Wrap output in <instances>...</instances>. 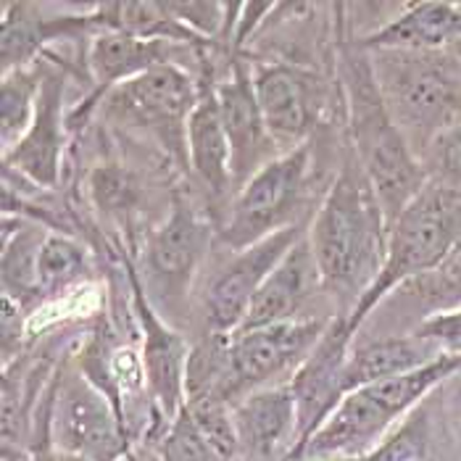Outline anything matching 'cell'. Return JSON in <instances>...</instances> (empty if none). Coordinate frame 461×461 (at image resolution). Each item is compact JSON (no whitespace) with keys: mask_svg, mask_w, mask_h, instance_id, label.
I'll use <instances>...</instances> for the list:
<instances>
[{"mask_svg":"<svg viewBox=\"0 0 461 461\" xmlns=\"http://www.w3.org/2000/svg\"><path fill=\"white\" fill-rule=\"evenodd\" d=\"M388 235V216L372 182L354 158L340 169L309 224L306 238L320 267L321 285L340 298H356L358 303L383 272Z\"/></svg>","mask_w":461,"mask_h":461,"instance_id":"obj_1","label":"cell"},{"mask_svg":"<svg viewBox=\"0 0 461 461\" xmlns=\"http://www.w3.org/2000/svg\"><path fill=\"white\" fill-rule=\"evenodd\" d=\"M369 67L395 127L422 158L461 124V67L443 50H369Z\"/></svg>","mask_w":461,"mask_h":461,"instance_id":"obj_2","label":"cell"},{"mask_svg":"<svg viewBox=\"0 0 461 461\" xmlns=\"http://www.w3.org/2000/svg\"><path fill=\"white\" fill-rule=\"evenodd\" d=\"M343 79L351 108L354 158L372 182L388 224H393L429 177L422 158L411 150V145L395 127L372 77L369 59L358 56L356 45L354 53H343Z\"/></svg>","mask_w":461,"mask_h":461,"instance_id":"obj_3","label":"cell"},{"mask_svg":"<svg viewBox=\"0 0 461 461\" xmlns=\"http://www.w3.org/2000/svg\"><path fill=\"white\" fill-rule=\"evenodd\" d=\"M461 369V354H443L422 369L346 393L309 443L287 461H358L422 395Z\"/></svg>","mask_w":461,"mask_h":461,"instance_id":"obj_4","label":"cell"},{"mask_svg":"<svg viewBox=\"0 0 461 461\" xmlns=\"http://www.w3.org/2000/svg\"><path fill=\"white\" fill-rule=\"evenodd\" d=\"M459 243L461 187L429 179L417 193V198L391 224L383 272L377 275L375 285L361 295L351 314H346L351 332L356 335L361 321L369 317L372 309L383 303V298L391 290L438 269L443 258Z\"/></svg>","mask_w":461,"mask_h":461,"instance_id":"obj_5","label":"cell"},{"mask_svg":"<svg viewBox=\"0 0 461 461\" xmlns=\"http://www.w3.org/2000/svg\"><path fill=\"white\" fill-rule=\"evenodd\" d=\"M327 327V320H290L243 335H221L216 375L206 398L232 409L250 393L269 388L272 377L303 364Z\"/></svg>","mask_w":461,"mask_h":461,"instance_id":"obj_6","label":"cell"},{"mask_svg":"<svg viewBox=\"0 0 461 461\" xmlns=\"http://www.w3.org/2000/svg\"><path fill=\"white\" fill-rule=\"evenodd\" d=\"M312 172V142H303L264 164L238 193L221 238L230 249L243 250L267 235L295 224Z\"/></svg>","mask_w":461,"mask_h":461,"instance_id":"obj_7","label":"cell"},{"mask_svg":"<svg viewBox=\"0 0 461 461\" xmlns=\"http://www.w3.org/2000/svg\"><path fill=\"white\" fill-rule=\"evenodd\" d=\"M50 435L64 456L119 461L127 454V427L111 398L85 372H61L56 377Z\"/></svg>","mask_w":461,"mask_h":461,"instance_id":"obj_8","label":"cell"},{"mask_svg":"<svg viewBox=\"0 0 461 461\" xmlns=\"http://www.w3.org/2000/svg\"><path fill=\"white\" fill-rule=\"evenodd\" d=\"M201 101V90L185 71L158 64L113 90V106L148 132L158 135L172 150L187 153V122Z\"/></svg>","mask_w":461,"mask_h":461,"instance_id":"obj_9","label":"cell"},{"mask_svg":"<svg viewBox=\"0 0 461 461\" xmlns=\"http://www.w3.org/2000/svg\"><path fill=\"white\" fill-rule=\"evenodd\" d=\"M351 343H354V332L348 327V317L343 314L330 321L314 351L293 372V380L287 385L293 391L298 409V443L290 451V456L309 443V438L324 425L332 409L343 401Z\"/></svg>","mask_w":461,"mask_h":461,"instance_id":"obj_10","label":"cell"},{"mask_svg":"<svg viewBox=\"0 0 461 461\" xmlns=\"http://www.w3.org/2000/svg\"><path fill=\"white\" fill-rule=\"evenodd\" d=\"M306 224L295 221L283 227L264 240L253 243L249 249L238 250V256L219 272L206 295V317L216 335H235L249 314L250 301L258 293L264 280L272 275V269L285 258V253L293 249L303 235Z\"/></svg>","mask_w":461,"mask_h":461,"instance_id":"obj_11","label":"cell"},{"mask_svg":"<svg viewBox=\"0 0 461 461\" xmlns=\"http://www.w3.org/2000/svg\"><path fill=\"white\" fill-rule=\"evenodd\" d=\"M267 132L283 153L309 142L321 106L320 79L295 64H267L253 74Z\"/></svg>","mask_w":461,"mask_h":461,"instance_id":"obj_12","label":"cell"},{"mask_svg":"<svg viewBox=\"0 0 461 461\" xmlns=\"http://www.w3.org/2000/svg\"><path fill=\"white\" fill-rule=\"evenodd\" d=\"M130 280L135 290V312L142 327V375L145 388L150 393L158 414L172 425L187 403V364L190 354L185 340L172 332L161 317L150 309L148 298L142 295L140 280L130 269Z\"/></svg>","mask_w":461,"mask_h":461,"instance_id":"obj_13","label":"cell"},{"mask_svg":"<svg viewBox=\"0 0 461 461\" xmlns=\"http://www.w3.org/2000/svg\"><path fill=\"white\" fill-rule=\"evenodd\" d=\"M212 230L195 216V212L175 201L169 219L153 232L145 249V272L150 285L164 293L167 301H177L187 293L203 253L209 249Z\"/></svg>","mask_w":461,"mask_h":461,"instance_id":"obj_14","label":"cell"},{"mask_svg":"<svg viewBox=\"0 0 461 461\" xmlns=\"http://www.w3.org/2000/svg\"><path fill=\"white\" fill-rule=\"evenodd\" d=\"M216 101H219L224 132L230 140L232 185H238V193H240L249 185V179L264 164L272 161L267 156H269V148H275V142L267 132V124L258 108L253 77L240 64H235L232 74L216 87Z\"/></svg>","mask_w":461,"mask_h":461,"instance_id":"obj_15","label":"cell"},{"mask_svg":"<svg viewBox=\"0 0 461 461\" xmlns=\"http://www.w3.org/2000/svg\"><path fill=\"white\" fill-rule=\"evenodd\" d=\"M306 235L285 253L283 261L272 269V275L258 287V293L250 301L249 314L235 335L272 327L280 321L298 320L295 314L303 309V303L312 301V295L320 287H324L317 258L312 253Z\"/></svg>","mask_w":461,"mask_h":461,"instance_id":"obj_16","label":"cell"},{"mask_svg":"<svg viewBox=\"0 0 461 461\" xmlns=\"http://www.w3.org/2000/svg\"><path fill=\"white\" fill-rule=\"evenodd\" d=\"M64 74L48 71L42 77V87L37 95L35 119L27 135L5 153V167L22 172L35 185L53 187L59 182L61 150H64Z\"/></svg>","mask_w":461,"mask_h":461,"instance_id":"obj_17","label":"cell"},{"mask_svg":"<svg viewBox=\"0 0 461 461\" xmlns=\"http://www.w3.org/2000/svg\"><path fill=\"white\" fill-rule=\"evenodd\" d=\"M240 454L250 461H275L298 443V409L290 385L261 388L232 406ZM285 456V459H287Z\"/></svg>","mask_w":461,"mask_h":461,"instance_id":"obj_18","label":"cell"},{"mask_svg":"<svg viewBox=\"0 0 461 461\" xmlns=\"http://www.w3.org/2000/svg\"><path fill=\"white\" fill-rule=\"evenodd\" d=\"M461 42V8L454 3L409 5L385 27L356 42L358 50H440Z\"/></svg>","mask_w":461,"mask_h":461,"instance_id":"obj_19","label":"cell"},{"mask_svg":"<svg viewBox=\"0 0 461 461\" xmlns=\"http://www.w3.org/2000/svg\"><path fill=\"white\" fill-rule=\"evenodd\" d=\"M446 354L438 343L420 338L417 332L411 335H391V338H380L375 343L358 346L351 358H348V369H346V393L380 383V380H391L409 375L414 369H422L427 364H432L435 358Z\"/></svg>","mask_w":461,"mask_h":461,"instance_id":"obj_20","label":"cell"},{"mask_svg":"<svg viewBox=\"0 0 461 461\" xmlns=\"http://www.w3.org/2000/svg\"><path fill=\"white\" fill-rule=\"evenodd\" d=\"M185 140H187L190 169L195 172V177L201 179L213 195H224L232 185V172H230L232 156H230V140L224 132L219 101H216V87L212 85L201 90V101L190 113Z\"/></svg>","mask_w":461,"mask_h":461,"instance_id":"obj_21","label":"cell"},{"mask_svg":"<svg viewBox=\"0 0 461 461\" xmlns=\"http://www.w3.org/2000/svg\"><path fill=\"white\" fill-rule=\"evenodd\" d=\"M167 45L164 40H145L119 30H104L90 45V69L95 74L98 90L119 87L142 71L153 69L167 61Z\"/></svg>","mask_w":461,"mask_h":461,"instance_id":"obj_22","label":"cell"},{"mask_svg":"<svg viewBox=\"0 0 461 461\" xmlns=\"http://www.w3.org/2000/svg\"><path fill=\"white\" fill-rule=\"evenodd\" d=\"M45 67L30 64L22 69L3 74L0 85V138L5 153L22 140L35 119V106L40 87H42Z\"/></svg>","mask_w":461,"mask_h":461,"instance_id":"obj_23","label":"cell"},{"mask_svg":"<svg viewBox=\"0 0 461 461\" xmlns=\"http://www.w3.org/2000/svg\"><path fill=\"white\" fill-rule=\"evenodd\" d=\"M50 37V27L35 16V8L27 3H5L3 5V74L35 64L40 45Z\"/></svg>","mask_w":461,"mask_h":461,"instance_id":"obj_24","label":"cell"},{"mask_svg":"<svg viewBox=\"0 0 461 461\" xmlns=\"http://www.w3.org/2000/svg\"><path fill=\"white\" fill-rule=\"evenodd\" d=\"M87 272V253L64 235H48L37 258V287L45 295H61Z\"/></svg>","mask_w":461,"mask_h":461,"instance_id":"obj_25","label":"cell"},{"mask_svg":"<svg viewBox=\"0 0 461 461\" xmlns=\"http://www.w3.org/2000/svg\"><path fill=\"white\" fill-rule=\"evenodd\" d=\"M45 238L37 235L35 227L16 232L14 240H5L3 250V287L14 301H24L40 293L37 287V258Z\"/></svg>","mask_w":461,"mask_h":461,"instance_id":"obj_26","label":"cell"},{"mask_svg":"<svg viewBox=\"0 0 461 461\" xmlns=\"http://www.w3.org/2000/svg\"><path fill=\"white\" fill-rule=\"evenodd\" d=\"M185 411L193 417L195 427L206 438V443L213 448V454L221 461H232L240 454V440L232 420V409L213 401V398H198L187 401Z\"/></svg>","mask_w":461,"mask_h":461,"instance_id":"obj_27","label":"cell"},{"mask_svg":"<svg viewBox=\"0 0 461 461\" xmlns=\"http://www.w3.org/2000/svg\"><path fill=\"white\" fill-rule=\"evenodd\" d=\"M90 195L104 213L122 216L138 201V179L116 164L98 167L90 175Z\"/></svg>","mask_w":461,"mask_h":461,"instance_id":"obj_28","label":"cell"},{"mask_svg":"<svg viewBox=\"0 0 461 461\" xmlns=\"http://www.w3.org/2000/svg\"><path fill=\"white\" fill-rule=\"evenodd\" d=\"M161 456L164 461H221L187 411H182L169 425V432L161 446Z\"/></svg>","mask_w":461,"mask_h":461,"instance_id":"obj_29","label":"cell"},{"mask_svg":"<svg viewBox=\"0 0 461 461\" xmlns=\"http://www.w3.org/2000/svg\"><path fill=\"white\" fill-rule=\"evenodd\" d=\"M422 167L432 182L461 187V124L443 132L422 153Z\"/></svg>","mask_w":461,"mask_h":461,"instance_id":"obj_30","label":"cell"},{"mask_svg":"<svg viewBox=\"0 0 461 461\" xmlns=\"http://www.w3.org/2000/svg\"><path fill=\"white\" fill-rule=\"evenodd\" d=\"M422 287V295L438 303H459L461 306V243L451 250L443 264L432 272H427L417 280H409Z\"/></svg>","mask_w":461,"mask_h":461,"instance_id":"obj_31","label":"cell"},{"mask_svg":"<svg viewBox=\"0 0 461 461\" xmlns=\"http://www.w3.org/2000/svg\"><path fill=\"white\" fill-rule=\"evenodd\" d=\"M172 16L193 35L212 37L219 32L224 14L230 11L224 3H167Z\"/></svg>","mask_w":461,"mask_h":461,"instance_id":"obj_32","label":"cell"},{"mask_svg":"<svg viewBox=\"0 0 461 461\" xmlns=\"http://www.w3.org/2000/svg\"><path fill=\"white\" fill-rule=\"evenodd\" d=\"M414 332L438 343L446 354H461V306L429 314Z\"/></svg>","mask_w":461,"mask_h":461,"instance_id":"obj_33","label":"cell"},{"mask_svg":"<svg viewBox=\"0 0 461 461\" xmlns=\"http://www.w3.org/2000/svg\"><path fill=\"white\" fill-rule=\"evenodd\" d=\"M451 420H454V427H456V438H459L461 446V383L454 391V401H451Z\"/></svg>","mask_w":461,"mask_h":461,"instance_id":"obj_34","label":"cell"},{"mask_svg":"<svg viewBox=\"0 0 461 461\" xmlns=\"http://www.w3.org/2000/svg\"><path fill=\"white\" fill-rule=\"evenodd\" d=\"M59 461H85V459H77V456H64V454H59Z\"/></svg>","mask_w":461,"mask_h":461,"instance_id":"obj_35","label":"cell"},{"mask_svg":"<svg viewBox=\"0 0 461 461\" xmlns=\"http://www.w3.org/2000/svg\"><path fill=\"white\" fill-rule=\"evenodd\" d=\"M456 59H459V67H461V42H456Z\"/></svg>","mask_w":461,"mask_h":461,"instance_id":"obj_36","label":"cell"}]
</instances>
